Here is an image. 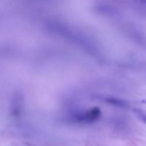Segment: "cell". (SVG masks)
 <instances>
[{
    "instance_id": "6da1fadb",
    "label": "cell",
    "mask_w": 146,
    "mask_h": 146,
    "mask_svg": "<svg viewBox=\"0 0 146 146\" xmlns=\"http://www.w3.org/2000/svg\"><path fill=\"white\" fill-rule=\"evenodd\" d=\"M133 3L137 9L146 14V0H133Z\"/></svg>"
},
{
    "instance_id": "3957f363",
    "label": "cell",
    "mask_w": 146,
    "mask_h": 146,
    "mask_svg": "<svg viewBox=\"0 0 146 146\" xmlns=\"http://www.w3.org/2000/svg\"><path fill=\"white\" fill-rule=\"evenodd\" d=\"M143 104H145V105H146V101H143Z\"/></svg>"
},
{
    "instance_id": "7a4b0ae2",
    "label": "cell",
    "mask_w": 146,
    "mask_h": 146,
    "mask_svg": "<svg viewBox=\"0 0 146 146\" xmlns=\"http://www.w3.org/2000/svg\"><path fill=\"white\" fill-rule=\"evenodd\" d=\"M134 112H135V114L137 115L138 119L141 120L144 123H146V113L145 112H143V111L140 109H135Z\"/></svg>"
}]
</instances>
